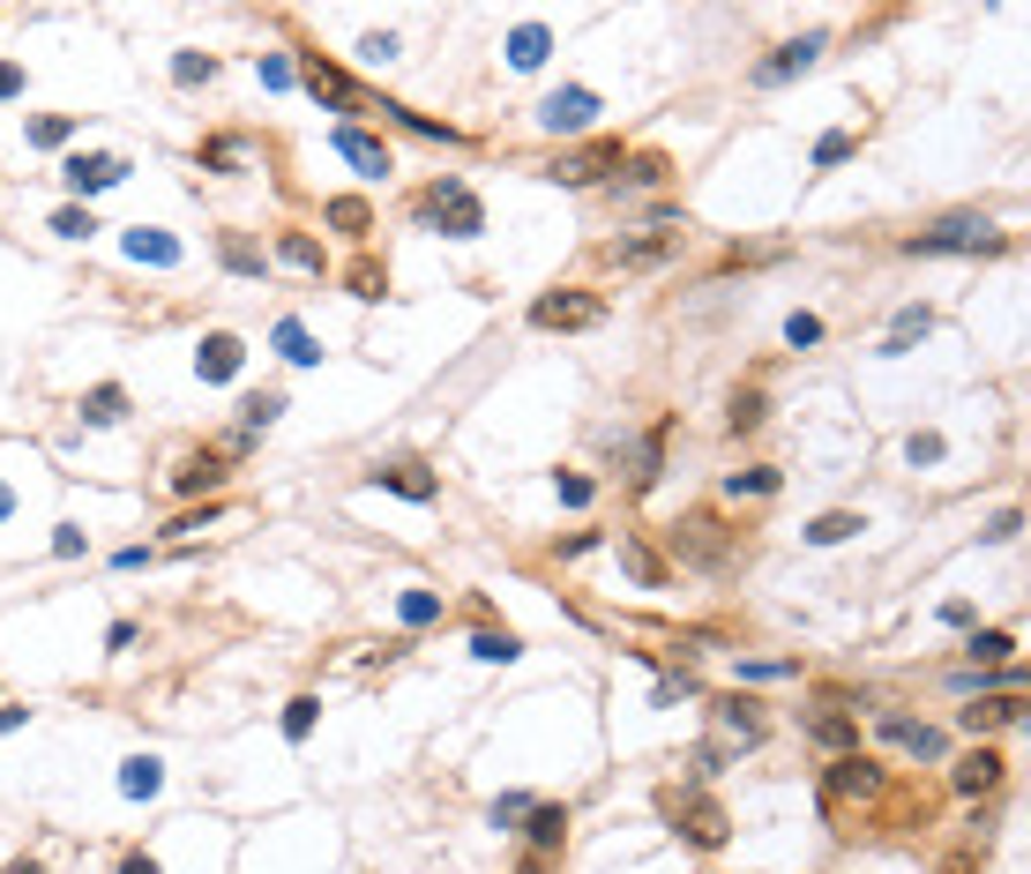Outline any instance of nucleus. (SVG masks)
Segmentation results:
<instances>
[{"mask_svg": "<svg viewBox=\"0 0 1031 874\" xmlns=\"http://www.w3.org/2000/svg\"><path fill=\"white\" fill-rule=\"evenodd\" d=\"M419 217L442 225L449 240H479V232H486V209H479V195H471L463 180H434V187L419 195Z\"/></svg>", "mask_w": 1031, "mask_h": 874, "instance_id": "obj_1", "label": "nucleus"}, {"mask_svg": "<svg viewBox=\"0 0 1031 874\" xmlns=\"http://www.w3.org/2000/svg\"><path fill=\"white\" fill-rule=\"evenodd\" d=\"M1001 240H994L987 217H942L935 232H912L905 254H994Z\"/></svg>", "mask_w": 1031, "mask_h": 874, "instance_id": "obj_2", "label": "nucleus"}, {"mask_svg": "<svg viewBox=\"0 0 1031 874\" xmlns=\"http://www.w3.org/2000/svg\"><path fill=\"white\" fill-rule=\"evenodd\" d=\"M598 322H606L598 291H546L531 307V330H598Z\"/></svg>", "mask_w": 1031, "mask_h": 874, "instance_id": "obj_3", "label": "nucleus"}, {"mask_svg": "<svg viewBox=\"0 0 1031 874\" xmlns=\"http://www.w3.org/2000/svg\"><path fill=\"white\" fill-rule=\"evenodd\" d=\"M60 180H68V195H105V187H121L127 180V158L121 150H76V158H68V165H60Z\"/></svg>", "mask_w": 1031, "mask_h": 874, "instance_id": "obj_4", "label": "nucleus"}, {"mask_svg": "<svg viewBox=\"0 0 1031 874\" xmlns=\"http://www.w3.org/2000/svg\"><path fill=\"white\" fill-rule=\"evenodd\" d=\"M620 172V142H591V150H569V158H553L546 180H561V187H591V180H606Z\"/></svg>", "mask_w": 1031, "mask_h": 874, "instance_id": "obj_5", "label": "nucleus"}, {"mask_svg": "<svg viewBox=\"0 0 1031 874\" xmlns=\"http://www.w3.org/2000/svg\"><path fill=\"white\" fill-rule=\"evenodd\" d=\"M591 120H598V90H576V83L538 105V127H553V135H583Z\"/></svg>", "mask_w": 1031, "mask_h": 874, "instance_id": "obj_6", "label": "nucleus"}, {"mask_svg": "<svg viewBox=\"0 0 1031 874\" xmlns=\"http://www.w3.org/2000/svg\"><path fill=\"white\" fill-rule=\"evenodd\" d=\"M299 83L314 90L322 105H336V113H359V105H367V97H359V83H352L344 68H330L322 53H307V68H299Z\"/></svg>", "mask_w": 1031, "mask_h": 874, "instance_id": "obj_7", "label": "nucleus"}, {"mask_svg": "<svg viewBox=\"0 0 1031 874\" xmlns=\"http://www.w3.org/2000/svg\"><path fill=\"white\" fill-rule=\"evenodd\" d=\"M240 359H248V344H240L232 330H209L203 344H195V375L203 381H232L240 375Z\"/></svg>", "mask_w": 1031, "mask_h": 874, "instance_id": "obj_8", "label": "nucleus"}, {"mask_svg": "<svg viewBox=\"0 0 1031 874\" xmlns=\"http://www.w3.org/2000/svg\"><path fill=\"white\" fill-rule=\"evenodd\" d=\"M374 486H381V494H404V501H434L442 494V479H434L426 463H381Z\"/></svg>", "mask_w": 1031, "mask_h": 874, "instance_id": "obj_9", "label": "nucleus"}, {"mask_svg": "<svg viewBox=\"0 0 1031 874\" xmlns=\"http://www.w3.org/2000/svg\"><path fill=\"white\" fill-rule=\"evenodd\" d=\"M336 150H344V158H352V165L367 172V180H381V172L397 165V158H389V142H374L367 127H336Z\"/></svg>", "mask_w": 1031, "mask_h": 874, "instance_id": "obj_10", "label": "nucleus"}, {"mask_svg": "<svg viewBox=\"0 0 1031 874\" xmlns=\"http://www.w3.org/2000/svg\"><path fill=\"white\" fill-rule=\"evenodd\" d=\"M815 53H823V38H792V45H778V60H763V68H755V83H784V76H807V68H815Z\"/></svg>", "mask_w": 1031, "mask_h": 874, "instance_id": "obj_11", "label": "nucleus"}, {"mask_svg": "<svg viewBox=\"0 0 1031 874\" xmlns=\"http://www.w3.org/2000/svg\"><path fill=\"white\" fill-rule=\"evenodd\" d=\"M127 262L172 269V262H180V240H172V232H158V225H135V232H127Z\"/></svg>", "mask_w": 1031, "mask_h": 874, "instance_id": "obj_12", "label": "nucleus"}, {"mask_svg": "<svg viewBox=\"0 0 1031 874\" xmlns=\"http://www.w3.org/2000/svg\"><path fill=\"white\" fill-rule=\"evenodd\" d=\"M882 785V770H874V762H867V755H845V762H829V800H852V792H874Z\"/></svg>", "mask_w": 1031, "mask_h": 874, "instance_id": "obj_13", "label": "nucleus"}, {"mask_svg": "<svg viewBox=\"0 0 1031 874\" xmlns=\"http://www.w3.org/2000/svg\"><path fill=\"white\" fill-rule=\"evenodd\" d=\"M882 733H890L897 748H912L919 762H942V733H935V725H912V717H882Z\"/></svg>", "mask_w": 1031, "mask_h": 874, "instance_id": "obj_14", "label": "nucleus"}, {"mask_svg": "<svg viewBox=\"0 0 1031 874\" xmlns=\"http://www.w3.org/2000/svg\"><path fill=\"white\" fill-rule=\"evenodd\" d=\"M1024 717V695H987V703L964 710V733H994V725H1017Z\"/></svg>", "mask_w": 1031, "mask_h": 874, "instance_id": "obj_15", "label": "nucleus"}, {"mask_svg": "<svg viewBox=\"0 0 1031 874\" xmlns=\"http://www.w3.org/2000/svg\"><path fill=\"white\" fill-rule=\"evenodd\" d=\"M121 418H127V389L121 381H98L83 396V426H121Z\"/></svg>", "mask_w": 1031, "mask_h": 874, "instance_id": "obj_16", "label": "nucleus"}, {"mask_svg": "<svg viewBox=\"0 0 1031 874\" xmlns=\"http://www.w3.org/2000/svg\"><path fill=\"white\" fill-rule=\"evenodd\" d=\"M158 785H165L158 755H127V762H121V792H127V800H158Z\"/></svg>", "mask_w": 1031, "mask_h": 874, "instance_id": "obj_17", "label": "nucleus"}, {"mask_svg": "<svg viewBox=\"0 0 1031 874\" xmlns=\"http://www.w3.org/2000/svg\"><path fill=\"white\" fill-rule=\"evenodd\" d=\"M718 733H725L733 748H755V740H763V717H755V703H718Z\"/></svg>", "mask_w": 1031, "mask_h": 874, "instance_id": "obj_18", "label": "nucleus"}, {"mask_svg": "<svg viewBox=\"0 0 1031 874\" xmlns=\"http://www.w3.org/2000/svg\"><path fill=\"white\" fill-rule=\"evenodd\" d=\"M277 352H285L291 367H314V359H322V344H314V330H307V322H277Z\"/></svg>", "mask_w": 1031, "mask_h": 874, "instance_id": "obj_19", "label": "nucleus"}, {"mask_svg": "<svg viewBox=\"0 0 1031 874\" xmlns=\"http://www.w3.org/2000/svg\"><path fill=\"white\" fill-rule=\"evenodd\" d=\"M217 479H225V463H217V457H187L180 471H172V486H180V494H217Z\"/></svg>", "mask_w": 1031, "mask_h": 874, "instance_id": "obj_20", "label": "nucleus"}, {"mask_svg": "<svg viewBox=\"0 0 1031 874\" xmlns=\"http://www.w3.org/2000/svg\"><path fill=\"white\" fill-rule=\"evenodd\" d=\"M248 165V142L240 135H209L203 142V172H240Z\"/></svg>", "mask_w": 1031, "mask_h": 874, "instance_id": "obj_21", "label": "nucleus"}, {"mask_svg": "<svg viewBox=\"0 0 1031 874\" xmlns=\"http://www.w3.org/2000/svg\"><path fill=\"white\" fill-rule=\"evenodd\" d=\"M277 262H291V269H307V277H322V248H314L307 232H277Z\"/></svg>", "mask_w": 1031, "mask_h": 874, "instance_id": "obj_22", "label": "nucleus"}, {"mask_svg": "<svg viewBox=\"0 0 1031 874\" xmlns=\"http://www.w3.org/2000/svg\"><path fill=\"white\" fill-rule=\"evenodd\" d=\"M688 837H696V844H725V815H718L702 792L688 800Z\"/></svg>", "mask_w": 1031, "mask_h": 874, "instance_id": "obj_23", "label": "nucleus"}, {"mask_svg": "<svg viewBox=\"0 0 1031 874\" xmlns=\"http://www.w3.org/2000/svg\"><path fill=\"white\" fill-rule=\"evenodd\" d=\"M673 254V232H658V240H628V248H614L620 269H651V262H665Z\"/></svg>", "mask_w": 1031, "mask_h": 874, "instance_id": "obj_24", "label": "nucleus"}, {"mask_svg": "<svg viewBox=\"0 0 1031 874\" xmlns=\"http://www.w3.org/2000/svg\"><path fill=\"white\" fill-rule=\"evenodd\" d=\"M665 172H673V165H665L658 150H635V158H620V180H628V187H658Z\"/></svg>", "mask_w": 1031, "mask_h": 874, "instance_id": "obj_25", "label": "nucleus"}, {"mask_svg": "<svg viewBox=\"0 0 1031 874\" xmlns=\"http://www.w3.org/2000/svg\"><path fill=\"white\" fill-rule=\"evenodd\" d=\"M927 330H935V314H927V307H905V314L890 322V336H882V352H905L912 336H927Z\"/></svg>", "mask_w": 1031, "mask_h": 874, "instance_id": "obj_26", "label": "nucleus"}, {"mask_svg": "<svg viewBox=\"0 0 1031 874\" xmlns=\"http://www.w3.org/2000/svg\"><path fill=\"white\" fill-rule=\"evenodd\" d=\"M658 471H665V426H651V441L635 449V471H628V479H635V486H658Z\"/></svg>", "mask_w": 1031, "mask_h": 874, "instance_id": "obj_27", "label": "nucleus"}, {"mask_svg": "<svg viewBox=\"0 0 1031 874\" xmlns=\"http://www.w3.org/2000/svg\"><path fill=\"white\" fill-rule=\"evenodd\" d=\"M852 531H867V524H860V516H845V508H837V516H815V524H807V545H845Z\"/></svg>", "mask_w": 1031, "mask_h": 874, "instance_id": "obj_28", "label": "nucleus"}, {"mask_svg": "<svg viewBox=\"0 0 1031 874\" xmlns=\"http://www.w3.org/2000/svg\"><path fill=\"white\" fill-rule=\"evenodd\" d=\"M524 823H531V844H538V852H553V844L569 837V815H561V807H531Z\"/></svg>", "mask_w": 1031, "mask_h": 874, "instance_id": "obj_29", "label": "nucleus"}, {"mask_svg": "<svg viewBox=\"0 0 1031 874\" xmlns=\"http://www.w3.org/2000/svg\"><path fill=\"white\" fill-rule=\"evenodd\" d=\"M546 23H524V31H516V38H508V60H516V68H538V60H546Z\"/></svg>", "mask_w": 1031, "mask_h": 874, "instance_id": "obj_30", "label": "nucleus"}, {"mask_svg": "<svg viewBox=\"0 0 1031 874\" xmlns=\"http://www.w3.org/2000/svg\"><path fill=\"white\" fill-rule=\"evenodd\" d=\"M471 658H486V666H508V658H516V635H508V628H479V635H471Z\"/></svg>", "mask_w": 1031, "mask_h": 874, "instance_id": "obj_31", "label": "nucleus"}, {"mask_svg": "<svg viewBox=\"0 0 1031 874\" xmlns=\"http://www.w3.org/2000/svg\"><path fill=\"white\" fill-rule=\"evenodd\" d=\"M397 613H404V628H426V621H442V598H434V590H404Z\"/></svg>", "mask_w": 1031, "mask_h": 874, "instance_id": "obj_32", "label": "nucleus"}, {"mask_svg": "<svg viewBox=\"0 0 1031 874\" xmlns=\"http://www.w3.org/2000/svg\"><path fill=\"white\" fill-rule=\"evenodd\" d=\"M217 254H225V269H232V277H262V254H254L240 232H225V248H217Z\"/></svg>", "mask_w": 1031, "mask_h": 874, "instance_id": "obj_33", "label": "nucleus"}, {"mask_svg": "<svg viewBox=\"0 0 1031 874\" xmlns=\"http://www.w3.org/2000/svg\"><path fill=\"white\" fill-rule=\"evenodd\" d=\"M994 778H1001V762H994V755L980 748V755H972V762H964V770H956V792H987Z\"/></svg>", "mask_w": 1031, "mask_h": 874, "instance_id": "obj_34", "label": "nucleus"}, {"mask_svg": "<svg viewBox=\"0 0 1031 874\" xmlns=\"http://www.w3.org/2000/svg\"><path fill=\"white\" fill-rule=\"evenodd\" d=\"M240 412H248V418H240V426H248V434H262L270 418L285 412V396H277V389H262V396H248V404H240Z\"/></svg>", "mask_w": 1031, "mask_h": 874, "instance_id": "obj_35", "label": "nucleus"}, {"mask_svg": "<svg viewBox=\"0 0 1031 874\" xmlns=\"http://www.w3.org/2000/svg\"><path fill=\"white\" fill-rule=\"evenodd\" d=\"M330 225H344V232H367V225H374V209L359 203V195H336V203H330Z\"/></svg>", "mask_w": 1031, "mask_h": 874, "instance_id": "obj_36", "label": "nucleus"}, {"mask_svg": "<svg viewBox=\"0 0 1031 874\" xmlns=\"http://www.w3.org/2000/svg\"><path fill=\"white\" fill-rule=\"evenodd\" d=\"M314 710H322L314 695H291L285 703V740H307V733H314Z\"/></svg>", "mask_w": 1031, "mask_h": 874, "instance_id": "obj_37", "label": "nucleus"}, {"mask_svg": "<svg viewBox=\"0 0 1031 874\" xmlns=\"http://www.w3.org/2000/svg\"><path fill=\"white\" fill-rule=\"evenodd\" d=\"M852 150H860V135H845V127H829L823 142H815V165H845Z\"/></svg>", "mask_w": 1031, "mask_h": 874, "instance_id": "obj_38", "label": "nucleus"}, {"mask_svg": "<svg viewBox=\"0 0 1031 874\" xmlns=\"http://www.w3.org/2000/svg\"><path fill=\"white\" fill-rule=\"evenodd\" d=\"M725 494L741 501V494H778V471H770V463H755V471H733V486H725Z\"/></svg>", "mask_w": 1031, "mask_h": 874, "instance_id": "obj_39", "label": "nucleus"}, {"mask_svg": "<svg viewBox=\"0 0 1031 874\" xmlns=\"http://www.w3.org/2000/svg\"><path fill=\"white\" fill-rule=\"evenodd\" d=\"M53 232H60V240H90V232H98V217H90L83 203H68L60 217H53Z\"/></svg>", "mask_w": 1031, "mask_h": 874, "instance_id": "obj_40", "label": "nucleus"}, {"mask_svg": "<svg viewBox=\"0 0 1031 874\" xmlns=\"http://www.w3.org/2000/svg\"><path fill=\"white\" fill-rule=\"evenodd\" d=\"M68 135H76V120H60V113H45V120H31V142H38V150H60Z\"/></svg>", "mask_w": 1031, "mask_h": 874, "instance_id": "obj_41", "label": "nucleus"}, {"mask_svg": "<svg viewBox=\"0 0 1031 874\" xmlns=\"http://www.w3.org/2000/svg\"><path fill=\"white\" fill-rule=\"evenodd\" d=\"M381 285H389V277H381V262L359 254V262H352V291H359V299H381Z\"/></svg>", "mask_w": 1031, "mask_h": 874, "instance_id": "obj_42", "label": "nucleus"}, {"mask_svg": "<svg viewBox=\"0 0 1031 874\" xmlns=\"http://www.w3.org/2000/svg\"><path fill=\"white\" fill-rule=\"evenodd\" d=\"M209 76H217L209 53H180V60H172V83H209Z\"/></svg>", "mask_w": 1031, "mask_h": 874, "instance_id": "obj_43", "label": "nucleus"}, {"mask_svg": "<svg viewBox=\"0 0 1031 874\" xmlns=\"http://www.w3.org/2000/svg\"><path fill=\"white\" fill-rule=\"evenodd\" d=\"M1017 651V635L1009 628H987V635H972V658H1009Z\"/></svg>", "mask_w": 1031, "mask_h": 874, "instance_id": "obj_44", "label": "nucleus"}, {"mask_svg": "<svg viewBox=\"0 0 1031 874\" xmlns=\"http://www.w3.org/2000/svg\"><path fill=\"white\" fill-rule=\"evenodd\" d=\"M784 344H792V352L823 344V322H815V314H792V322H784Z\"/></svg>", "mask_w": 1031, "mask_h": 874, "instance_id": "obj_45", "label": "nucleus"}, {"mask_svg": "<svg viewBox=\"0 0 1031 874\" xmlns=\"http://www.w3.org/2000/svg\"><path fill=\"white\" fill-rule=\"evenodd\" d=\"M763 426V396L747 389V396H733V434H755Z\"/></svg>", "mask_w": 1031, "mask_h": 874, "instance_id": "obj_46", "label": "nucleus"}, {"mask_svg": "<svg viewBox=\"0 0 1031 874\" xmlns=\"http://www.w3.org/2000/svg\"><path fill=\"white\" fill-rule=\"evenodd\" d=\"M807 733H815V740H823V748H852V725H845V717H815V725H807Z\"/></svg>", "mask_w": 1031, "mask_h": 874, "instance_id": "obj_47", "label": "nucleus"}, {"mask_svg": "<svg viewBox=\"0 0 1031 874\" xmlns=\"http://www.w3.org/2000/svg\"><path fill=\"white\" fill-rule=\"evenodd\" d=\"M531 815V800L524 792H508V800H494V830H508V823H524Z\"/></svg>", "mask_w": 1031, "mask_h": 874, "instance_id": "obj_48", "label": "nucleus"}, {"mask_svg": "<svg viewBox=\"0 0 1031 874\" xmlns=\"http://www.w3.org/2000/svg\"><path fill=\"white\" fill-rule=\"evenodd\" d=\"M620 561H628V576H643V583H665V568H658V561H651V553H643V545H628Z\"/></svg>", "mask_w": 1031, "mask_h": 874, "instance_id": "obj_49", "label": "nucleus"}, {"mask_svg": "<svg viewBox=\"0 0 1031 874\" xmlns=\"http://www.w3.org/2000/svg\"><path fill=\"white\" fill-rule=\"evenodd\" d=\"M905 457H912V463H942V434H912Z\"/></svg>", "mask_w": 1031, "mask_h": 874, "instance_id": "obj_50", "label": "nucleus"}, {"mask_svg": "<svg viewBox=\"0 0 1031 874\" xmlns=\"http://www.w3.org/2000/svg\"><path fill=\"white\" fill-rule=\"evenodd\" d=\"M254 68H262V83H270V90L291 83V60H285V53H270V60H254Z\"/></svg>", "mask_w": 1031, "mask_h": 874, "instance_id": "obj_51", "label": "nucleus"}, {"mask_svg": "<svg viewBox=\"0 0 1031 874\" xmlns=\"http://www.w3.org/2000/svg\"><path fill=\"white\" fill-rule=\"evenodd\" d=\"M553 486H561V501H569V508H591V479H576V471H569V479H553Z\"/></svg>", "mask_w": 1031, "mask_h": 874, "instance_id": "obj_52", "label": "nucleus"}, {"mask_svg": "<svg viewBox=\"0 0 1031 874\" xmlns=\"http://www.w3.org/2000/svg\"><path fill=\"white\" fill-rule=\"evenodd\" d=\"M784 672H792V666H778V658H747L741 680H784Z\"/></svg>", "mask_w": 1031, "mask_h": 874, "instance_id": "obj_53", "label": "nucleus"}, {"mask_svg": "<svg viewBox=\"0 0 1031 874\" xmlns=\"http://www.w3.org/2000/svg\"><path fill=\"white\" fill-rule=\"evenodd\" d=\"M53 553H60V561H76V553H83V531H76V524H60V531H53Z\"/></svg>", "mask_w": 1031, "mask_h": 874, "instance_id": "obj_54", "label": "nucleus"}, {"mask_svg": "<svg viewBox=\"0 0 1031 874\" xmlns=\"http://www.w3.org/2000/svg\"><path fill=\"white\" fill-rule=\"evenodd\" d=\"M359 60H397V38H389V31H381V38H367V45H359Z\"/></svg>", "mask_w": 1031, "mask_h": 874, "instance_id": "obj_55", "label": "nucleus"}, {"mask_svg": "<svg viewBox=\"0 0 1031 874\" xmlns=\"http://www.w3.org/2000/svg\"><path fill=\"white\" fill-rule=\"evenodd\" d=\"M15 725H31V710H23V703H0V733H15Z\"/></svg>", "mask_w": 1031, "mask_h": 874, "instance_id": "obj_56", "label": "nucleus"}, {"mask_svg": "<svg viewBox=\"0 0 1031 874\" xmlns=\"http://www.w3.org/2000/svg\"><path fill=\"white\" fill-rule=\"evenodd\" d=\"M15 90H23V68H15V60H0V97H15Z\"/></svg>", "mask_w": 1031, "mask_h": 874, "instance_id": "obj_57", "label": "nucleus"}, {"mask_svg": "<svg viewBox=\"0 0 1031 874\" xmlns=\"http://www.w3.org/2000/svg\"><path fill=\"white\" fill-rule=\"evenodd\" d=\"M121 874H158V860H150V852H127V860H121Z\"/></svg>", "mask_w": 1031, "mask_h": 874, "instance_id": "obj_58", "label": "nucleus"}, {"mask_svg": "<svg viewBox=\"0 0 1031 874\" xmlns=\"http://www.w3.org/2000/svg\"><path fill=\"white\" fill-rule=\"evenodd\" d=\"M0 874H45V867H38V860H8Z\"/></svg>", "mask_w": 1031, "mask_h": 874, "instance_id": "obj_59", "label": "nucleus"}, {"mask_svg": "<svg viewBox=\"0 0 1031 874\" xmlns=\"http://www.w3.org/2000/svg\"><path fill=\"white\" fill-rule=\"evenodd\" d=\"M8 516H15V494H8V486H0V524H8Z\"/></svg>", "mask_w": 1031, "mask_h": 874, "instance_id": "obj_60", "label": "nucleus"}]
</instances>
